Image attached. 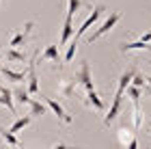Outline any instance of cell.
Masks as SVG:
<instances>
[{
	"label": "cell",
	"instance_id": "cell-20",
	"mask_svg": "<svg viewBox=\"0 0 151 149\" xmlns=\"http://www.w3.org/2000/svg\"><path fill=\"white\" fill-rule=\"evenodd\" d=\"M28 95H30V93L19 86V89L13 91V101H15V104H26V106H28V101H30V97H28Z\"/></svg>",
	"mask_w": 151,
	"mask_h": 149
},
{
	"label": "cell",
	"instance_id": "cell-13",
	"mask_svg": "<svg viewBox=\"0 0 151 149\" xmlns=\"http://www.w3.org/2000/svg\"><path fill=\"white\" fill-rule=\"evenodd\" d=\"M41 60H50V63H60V48L58 45H47V48L43 50V54H41V58H39V63Z\"/></svg>",
	"mask_w": 151,
	"mask_h": 149
},
{
	"label": "cell",
	"instance_id": "cell-28",
	"mask_svg": "<svg viewBox=\"0 0 151 149\" xmlns=\"http://www.w3.org/2000/svg\"><path fill=\"white\" fill-rule=\"evenodd\" d=\"M149 132H151V125H149Z\"/></svg>",
	"mask_w": 151,
	"mask_h": 149
},
{
	"label": "cell",
	"instance_id": "cell-27",
	"mask_svg": "<svg viewBox=\"0 0 151 149\" xmlns=\"http://www.w3.org/2000/svg\"><path fill=\"white\" fill-rule=\"evenodd\" d=\"M2 2H4V0H0V4H2Z\"/></svg>",
	"mask_w": 151,
	"mask_h": 149
},
{
	"label": "cell",
	"instance_id": "cell-17",
	"mask_svg": "<svg viewBox=\"0 0 151 149\" xmlns=\"http://www.w3.org/2000/svg\"><path fill=\"white\" fill-rule=\"evenodd\" d=\"M4 58L11 60V63H26V60H28V54L19 52L17 48H9V50L4 52Z\"/></svg>",
	"mask_w": 151,
	"mask_h": 149
},
{
	"label": "cell",
	"instance_id": "cell-29",
	"mask_svg": "<svg viewBox=\"0 0 151 149\" xmlns=\"http://www.w3.org/2000/svg\"><path fill=\"white\" fill-rule=\"evenodd\" d=\"M149 63H151V60H149Z\"/></svg>",
	"mask_w": 151,
	"mask_h": 149
},
{
	"label": "cell",
	"instance_id": "cell-19",
	"mask_svg": "<svg viewBox=\"0 0 151 149\" xmlns=\"http://www.w3.org/2000/svg\"><path fill=\"white\" fill-rule=\"evenodd\" d=\"M0 138H2L6 145H11L13 149L22 147V145H19V140H17V134H11V132H6V130H0Z\"/></svg>",
	"mask_w": 151,
	"mask_h": 149
},
{
	"label": "cell",
	"instance_id": "cell-16",
	"mask_svg": "<svg viewBox=\"0 0 151 149\" xmlns=\"http://www.w3.org/2000/svg\"><path fill=\"white\" fill-rule=\"evenodd\" d=\"M0 73H2L6 80H11V82H22V80H26V76H28V69L13 71V69H9V67H0Z\"/></svg>",
	"mask_w": 151,
	"mask_h": 149
},
{
	"label": "cell",
	"instance_id": "cell-21",
	"mask_svg": "<svg viewBox=\"0 0 151 149\" xmlns=\"http://www.w3.org/2000/svg\"><path fill=\"white\" fill-rule=\"evenodd\" d=\"M76 52H78V41H73V39H71V43L67 45V52H65L63 60H65V63H71L73 56H76Z\"/></svg>",
	"mask_w": 151,
	"mask_h": 149
},
{
	"label": "cell",
	"instance_id": "cell-25",
	"mask_svg": "<svg viewBox=\"0 0 151 149\" xmlns=\"http://www.w3.org/2000/svg\"><path fill=\"white\" fill-rule=\"evenodd\" d=\"M125 149H138V140H136V136L129 138V143L125 145Z\"/></svg>",
	"mask_w": 151,
	"mask_h": 149
},
{
	"label": "cell",
	"instance_id": "cell-1",
	"mask_svg": "<svg viewBox=\"0 0 151 149\" xmlns=\"http://www.w3.org/2000/svg\"><path fill=\"white\" fill-rule=\"evenodd\" d=\"M119 22H121V13H119V11L110 13V15H108V17L104 19V22L99 24V28L95 30L93 35H88V37H86V41H88V43H93V41H97V39H101V37L106 35V32H110V30H112Z\"/></svg>",
	"mask_w": 151,
	"mask_h": 149
},
{
	"label": "cell",
	"instance_id": "cell-18",
	"mask_svg": "<svg viewBox=\"0 0 151 149\" xmlns=\"http://www.w3.org/2000/svg\"><path fill=\"white\" fill-rule=\"evenodd\" d=\"M73 91H76V80H60L58 82V93H60V97H71L73 95Z\"/></svg>",
	"mask_w": 151,
	"mask_h": 149
},
{
	"label": "cell",
	"instance_id": "cell-24",
	"mask_svg": "<svg viewBox=\"0 0 151 149\" xmlns=\"http://www.w3.org/2000/svg\"><path fill=\"white\" fill-rule=\"evenodd\" d=\"M52 149H82V147H73V145H65V143H56Z\"/></svg>",
	"mask_w": 151,
	"mask_h": 149
},
{
	"label": "cell",
	"instance_id": "cell-12",
	"mask_svg": "<svg viewBox=\"0 0 151 149\" xmlns=\"http://www.w3.org/2000/svg\"><path fill=\"white\" fill-rule=\"evenodd\" d=\"M0 104L9 108L11 114H15V101H13V91L6 86H0Z\"/></svg>",
	"mask_w": 151,
	"mask_h": 149
},
{
	"label": "cell",
	"instance_id": "cell-5",
	"mask_svg": "<svg viewBox=\"0 0 151 149\" xmlns=\"http://www.w3.org/2000/svg\"><path fill=\"white\" fill-rule=\"evenodd\" d=\"M32 28H35V22L30 19V22H26L19 30L13 32V37H11L9 45H11V48H22V45H26V43H28V37H30Z\"/></svg>",
	"mask_w": 151,
	"mask_h": 149
},
{
	"label": "cell",
	"instance_id": "cell-4",
	"mask_svg": "<svg viewBox=\"0 0 151 149\" xmlns=\"http://www.w3.org/2000/svg\"><path fill=\"white\" fill-rule=\"evenodd\" d=\"M37 58H39V50L35 48L32 50V54H30V63H28V86H26V91L28 93H39V78H37Z\"/></svg>",
	"mask_w": 151,
	"mask_h": 149
},
{
	"label": "cell",
	"instance_id": "cell-2",
	"mask_svg": "<svg viewBox=\"0 0 151 149\" xmlns=\"http://www.w3.org/2000/svg\"><path fill=\"white\" fill-rule=\"evenodd\" d=\"M73 80H76V86H82L84 91L95 89V82H93V73H91V67H88V60H82V63H80V69L73 73Z\"/></svg>",
	"mask_w": 151,
	"mask_h": 149
},
{
	"label": "cell",
	"instance_id": "cell-23",
	"mask_svg": "<svg viewBox=\"0 0 151 149\" xmlns=\"http://www.w3.org/2000/svg\"><path fill=\"white\" fill-rule=\"evenodd\" d=\"M132 86H136V89H140V91H142V86H145V76L136 71V73H134V78H132Z\"/></svg>",
	"mask_w": 151,
	"mask_h": 149
},
{
	"label": "cell",
	"instance_id": "cell-7",
	"mask_svg": "<svg viewBox=\"0 0 151 149\" xmlns=\"http://www.w3.org/2000/svg\"><path fill=\"white\" fill-rule=\"evenodd\" d=\"M41 97H43V95H41ZM43 104L47 106V110H52L54 114H56V119L60 121V123H71V121H73V117H71V114L67 112L54 97H43Z\"/></svg>",
	"mask_w": 151,
	"mask_h": 149
},
{
	"label": "cell",
	"instance_id": "cell-10",
	"mask_svg": "<svg viewBox=\"0 0 151 149\" xmlns=\"http://www.w3.org/2000/svg\"><path fill=\"white\" fill-rule=\"evenodd\" d=\"M121 106H123V95H114V97H112V106H110V110H108V112H106V117H104V125L114 123V119L119 117V112H121Z\"/></svg>",
	"mask_w": 151,
	"mask_h": 149
},
{
	"label": "cell",
	"instance_id": "cell-9",
	"mask_svg": "<svg viewBox=\"0 0 151 149\" xmlns=\"http://www.w3.org/2000/svg\"><path fill=\"white\" fill-rule=\"evenodd\" d=\"M71 39H73V17L71 15H65L63 30H60V39H58V48H60V45H67Z\"/></svg>",
	"mask_w": 151,
	"mask_h": 149
},
{
	"label": "cell",
	"instance_id": "cell-3",
	"mask_svg": "<svg viewBox=\"0 0 151 149\" xmlns=\"http://www.w3.org/2000/svg\"><path fill=\"white\" fill-rule=\"evenodd\" d=\"M104 11H106V6H104V4H95V6H93V11H91V15H88L84 22H82V26L78 28V32H73V41H80V37L84 35V32L91 28V26H95V24L99 22V17L104 15Z\"/></svg>",
	"mask_w": 151,
	"mask_h": 149
},
{
	"label": "cell",
	"instance_id": "cell-26",
	"mask_svg": "<svg viewBox=\"0 0 151 149\" xmlns=\"http://www.w3.org/2000/svg\"><path fill=\"white\" fill-rule=\"evenodd\" d=\"M145 86L151 91V76H145Z\"/></svg>",
	"mask_w": 151,
	"mask_h": 149
},
{
	"label": "cell",
	"instance_id": "cell-15",
	"mask_svg": "<svg viewBox=\"0 0 151 149\" xmlns=\"http://www.w3.org/2000/svg\"><path fill=\"white\" fill-rule=\"evenodd\" d=\"M28 108H30V117L32 119H37V117H43V114L47 112V106L43 104V101H41V99H32L30 97V101H28Z\"/></svg>",
	"mask_w": 151,
	"mask_h": 149
},
{
	"label": "cell",
	"instance_id": "cell-30",
	"mask_svg": "<svg viewBox=\"0 0 151 149\" xmlns=\"http://www.w3.org/2000/svg\"><path fill=\"white\" fill-rule=\"evenodd\" d=\"M19 149H22V147H19Z\"/></svg>",
	"mask_w": 151,
	"mask_h": 149
},
{
	"label": "cell",
	"instance_id": "cell-8",
	"mask_svg": "<svg viewBox=\"0 0 151 149\" xmlns=\"http://www.w3.org/2000/svg\"><path fill=\"white\" fill-rule=\"evenodd\" d=\"M138 71L136 67H127L125 71L119 76V82H116V91H114V95H125V89L129 84H132V78H134V73Z\"/></svg>",
	"mask_w": 151,
	"mask_h": 149
},
{
	"label": "cell",
	"instance_id": "cell-14",
	"mask_svg": "<svg viewBox=\"0 0 151 149\" xmlns=\"http://www.w3.org/2000/svg\"><path fill=\"white\" fill-rule=\"evenodd\" d=\"M30 123H32V117H30V114H26V117H17V119L9 125V130H6V132H11V134H19L22 130H26V127H28Z\"/></svg>",
	"mask_w": 151,
	"mask_h": 149
},
{
	"label": "cell",
	"instance_id": "cell-6",
	"mask_svg": "<svg viewBox=\"0 0 151 149\" xmlns=\"http://www.w3.org/2000/svg\"><path fill=\"white\" fill-rule=\"evenodd\" d=\"M149 43H151V28L147 32H142V37L138 39V41H132V43L123 41L119 45V52L121 54H127V52H136V50H147V48H151Z\"/></svg>",
	"mask_w": 151,
	"mask_h": 149
},
{
	"label": "cell",
	"instance_id": "cell-11",
	"mask_svg": "<svg viewBox=\"0 0 151 149\" xmlns=\"http://www.w3.org/2000/svg\"><path fill=\"white\" fill-rule=\"evenodd\" d=\"M84 93H86V104L91 106V108H95L97 112H104L106 104H104V99L99 97V93L95 91V89H91V91H84Z\"/></svg>",
	"mask_w": 151,
	"mask_h": 149
},
{
	"label": "cell",
	"instance_id": "cell-22",
	"mask_svg": "<svg viewBox=\"0 0 151 149\" xmlns=\"http://www.w3.org/2000/svg\"><path fill=\"white\" fill-rule=\"evenodd\" d=\"M69 2V9H67V15H76V13L80 11V6H82V0H67Z\"/></svg>",
	"mask_w": 151,
	"mask_h": 149
}]
</instances>
